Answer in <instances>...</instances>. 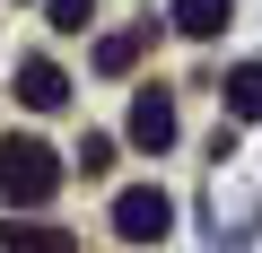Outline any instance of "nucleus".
Listing matches in <instances>:
<instances>
[{"mask_svg": "<svg viewBox=\"0 0 262 253\" xmlns=\"http://www.w3.org/2000/svg\"><path fill=\"white\" fill-rule=\"evenodd\" d=\"M53 192H61V157L44 140L9 131V140H0V201H9V210H44Z\"/></svg>", "mask_w": 262, "mask_h": 253, "instance_id": "1", "label": "nucleus"}, {"mask_svg": "<svg viewBox=\"0 0 262 253\" xmlns=\"http://www.w3.org/2000/svg\"><path fill=\"white\" fill-rule=\"evenodd\" d=\"M114 227H122L131 244H158V236L175 227V201H166L158 183H131V192H114Z\"/></svg>", "mask_w": 262, "mask_h": 253, "instance_id": "2", "label": "nucleus"}, {"mask_svg": "<svg viewBox=\"0 0 262 253\" xmlns=\"http://www.w3.org/2000/svg\"><path fill=\"white\" fill-rule=\"evenodd\" d=\"M175 140V105L166 87H140V105H131V149H166Z\"/></svg>", "mask_w": 262, "mask_h": 253, "instance_id": "3", "label": "nucleus"}, {"mask_svg": "<svg viewBox=\"0 0 262 253\" xmlns=\"http://www.w3.org/2000/svg\"><path fill=\"white\" fill-rule=\"evenodd\" d=\"M0 244H9V253H79L70 227H35V218H18V210H9V227H0Z\"/></svg>", "mask_w": 262, "mask_h": 253, "instance_id": "4", "label": "nucleus"}, {"mask_svg": "<svg viewBox=\"0 0 262 253\" xmlns=\"http://www.w3.org/2000/svg\"><path fill=\"white\" fill-rule=\"evenodd\" d=\"M219 105H227L236 122H262V61H236V70L219 79Z\"/></svg>", "mask_w": 262, "mask_h": 253, "instance_id": "5", "label": "nucleus"}, {"mask_svg": "<svg viewBox=\"0 0 262 253\" xmlns=\"http://www.w3.org/2000/svg\"><path fill=\"white\" fill-rule=\"evenodd\" d=\"M18 96H27V105H35V113H53V105H61V96H70V79H61V70H53V61H18Z\"/></svg>", "mask_w": 262, "mask_h": 253, "instance_id": "6", "label": "nucleus"}, {"mask_svg": "<svg viewBox=\"0 0 262 253\" xmlns=\"http://www.w3.org/2000/svg\"><path fill=\"white\" fill-rule=\"evenodd\" d=\"M227 18H236V0H175V27H184V35H201V44H210V35H227Z\"/></svg>", "mask_w": 262, "mask_h": 253, "instance_id": "7", "label": "nucleus"}, {"mask_svg": "<svg viewBox=\"0 0 262 253\" xmlns=\"http://www.w3.org/2000/svg\"><path fill=\"white\" fill-rule=\"evenodd\" d=\"M131 61H140V35H96V70H131Z\"/></svg>", "mask_w": 262, "mask_h": 253, "instance_id": "8", "label": "nucleus"}, {"mask_svg": "<svg viewBox=\"0 0 262 253\" xmlns=\"http://www.w3.org/2000/svg\"><path fill=\"white\" fill-rule=\"evenodd\" d=\"M44 18H53L61 35H88V18H96V0H44Z\"/></svg>", "mask_w": 262, "mask_h": 253, "instance_id": "9", "label": "nucleus"}]
</instances>
